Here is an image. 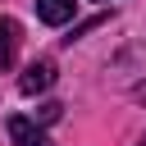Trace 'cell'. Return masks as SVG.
<instances>
[{"mask_svg": "<svg viewBox=\"0 0 146 146\" xmlns=\"http://www.w3.org/2000/svg\"><path fill=\"white\" fill-rule=\"evenodd\" d=\"M46 87H55V64H50V59H32L27 73L18 78V91H23V96H36V91H46Z\"/></svg>", "mask_w": 146, "mask_h": 146, "instance_id": "cell-1", "label": "cell"}, {"mask_svg": "<svg viewBox=\"0 0 146 146\" xmlns=\"http://www.w3.org/2000/svg\"><path fill=\"white\" fill-rule=\"evenodd\" d=\"M73 9H78V0H36V18L50 23V27L73 23Z\"/></svg>", "mask_w": 146, "mask_h": 146, "instance_id": "cell-2", "label": "cell"}, {"mask_svg": "<svg viewBox=\"0 0 146 146\" xmlns=\"http://www.w3.org/2000/svg\"><path fill=\"white\" fill-rule=\"evenodd\" d=\"M9 137H14L18 146H50L46 132H41V123H32V119H23V114L9 119Z\"/></svg>", "mask_w": 146, "mask_h": 146, "instance_id": "cell-3", "label": "cell"}, {"mask_svg": "<svg viewBox=\"0 0 146 146\" xmlns=\"http://www.w3.org/2000/svg\"><path fill=\"white\" fill-rule=\"evenodd\" d=\"M14 46H18V23L14 18H0V68L14 64Z\"/></svg>", "mask_w": 146, "mask_h": 146, "instance_id": "cell-4", "label": "cell"}, {"mask_svg": "<svg viewBox=\"0 0 146 146\" xmlns=\"http://www.w3.org/2000/svg\"><path fill=\"white\" fill-rule=\"evenodd\" d=\"M59 114H64V105H59V100H46V105H36V119H32V123H55Z\"/></svg>", "mask_w": 146, "mask_h": 146, "instance_id": "cell-5", "label": "cell"}, {"mask_svg": "<svg viewBox=\"0 0 146 146\" xmlns=\"http://www.w3.org/2000/svg\"><path fill=\"white\" fill-rule=\"evenodd\" d=\"M141 146H146V141H141Z\"/></svg>", "mask_w": 146, "mask_h": 146, "instance_id": "cell-6", "label": "cell"}]
</instances>
